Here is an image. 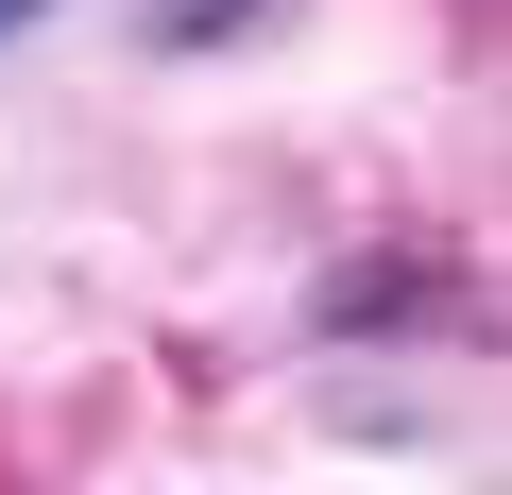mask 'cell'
I'll use <instances>...</instances> for the list:
<instances>
[{
    "label": "cell",
    "mask_w": 512,
    "mask_h": 495,
    "mask_svg": "<svg viewBox=\"0 0 512 495\" xmlns=\"http://www.w3.org/2000/svg\"><path fill=\"white\" fill-rule=\"evenodd\" d=\"M256 18H291V0H137L154 52H222V35H256Z\"/></svg>",
    "instance_id": "6da1fadb"
},
{
    "label": "cell",
    "mask_w": 512,
    "mask_h": 495,
    "mask_svg": "<svg viewBox=\"0 0 512 495\" xmlns=\"http://www.w3.org/2000/svg\"><path fill=\"white\" fill-rule=\"evenodd\" d=\"M35 18H52V0H0V52H18V35H35Z\"/></svg>",
    "instance_id": "7a4b0ae2"
}]
</instances>
